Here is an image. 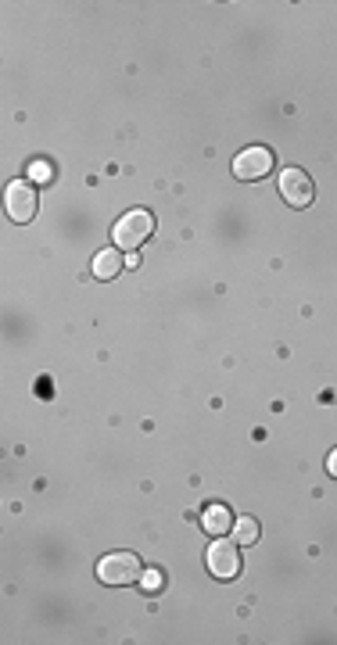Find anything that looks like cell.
Segmentation results:
<instances>
[{
    "instance_id": "cell-6",
    "label": "cell",
    "mask_w": 337,
    "mask_h": 645,
    "mask_svg": "<svg viewBox=\"0 0 337 645\" xmlns=\"http://www.w3.org/2000/svg\"><path fill=\"white\" fill-rule=\"evenodd\" d=\"M280 197H283L291 208H308V201H312V180H308L301 169H283V172H280Z\"/></svg>"
},
{
    "instance_id": "cell-2",
    "label": "cell",
    "mask_w": 337,
    "mask_h": 645,
    "mask_svg": "<svg viewBox=\"0 0 337 645\" xmlns=\"http://www.w3.org/2000/svg\"><path fill=\"white\" fill-rule=\"evenodd\" d=\"M140 574H144V566H140V556H137V552H108V556L97 563V577H101L105 584H115V588L137 584Z\"/></svg>"
},
{
    "instance_id": "cell-7",
    "label": "cell",
    "mask_w": 337,
    "mask_h": 645,
    "mask_svg": "<svg viewBox=\"0 0 337 645\" xmlns=\"http://www.w3.org/2000/svg\"><path fill=\"white\" fill-rule=\"evenodd\" d=\"M122 255H119V247H105V251H97V258H94V265H90V272L97 276V280H112V276H119L122 272Z\"/></svg>"
},
{
    "instance_id": "cell-4",
    "label": "cell",
    "mask_w": 337,
    "mask_h": 645,
    "mask_svg": "<svg viewBox=\"0 0 337 645\" xmlns=\"http://www.w3.org/2000/svg\"><path fill=\"white\" fill-rule=\"evenodd\" d=\"M273 172V151L265 147H248L233 158V176L244 180V183H255V180H265Z\"/></svg>"
},
{
    "instance_id": "cell-12",
    "label": "cell",
    "mask_w": 337,
    "mask_h": 645,
    "mask_svg": "<svg viewBox=\"0 0 337 645\" xmlns=\"http://www.w3.org/2000/svg\"><path fill=\"white\" fill-rule=\"evenodd\" d=\"M326 470H330V477H337V448L330 452V459H326Z\"/></svg>"
},
{
    "instance_id": "cell-9",
    "label": "cell",
    "mask_w": 337,
    "mask_h": 645,
    "mask_svg": "<svg viewBox=\"0 0 337 645\" xmlns=\"http://www.w3.org/2000/svg\"><path fill=\"white\" fill-rule=\"evenodd\" d=\"M233 541H237V545H255V541H258V524H255L251 516L233 520Z\"/></svg>"
},
{
    "instance_id": "cell-11",
    "label": "cell",
    "mask_w": 337,
    "mask_h": 645,
    "mask_svg": "<svg viewBox=\"0 0 337 645\" xmlns=\"http://www.w3.org/2000/svg\"><path fill=\"white\" fill-rule=\"evenodd\" d=\"M140 584H144L147 591H158V588H162V574H158V570H144V574H140Z\"/></svg>"
},
{
    "instance_id": "cell-1",
    "label": "cell",
    "mask_w": 337,
    "mask_h": 645,
    "mask_svg": "<svg viewBox=\"0 0 337 645\" xmlns=\"http://www.w3.org/2000/svg\"><path fill=\"white\" fill-rule=\"evenodd\" d=\"M151 233H155V215H151L147 208H133V212H126V215L115 222V230H112L115 247H122V251H137V247H140Z\"/></svg>"
},
{
    "instance_id": "cell-5",
    "label": "cell",
    "mask_w": 337,
    "mask_h": 645,
    "mask_svg": "<svg viewBox=\"0 0 337 645\" xmlns=\"http://www.w3.org/2000/svg\"><path fill=\"white\" fill-rule=\"evenodd\" d=\"M208 570H212L219 581H233V577L240 574V552H237V541H226V534L215 538L212 549H208Z\"/></svg>"
},
{
    "instance_id": "cell-8",
    "label": "cell",
    "mask_w": 337,
    "mask_h": 645,
    "mask_svg": "<svg viewBox=\"0 0 337 645\" xmlns=\"http://www.w3.org/2000/svg\"><path fill=\"white\" fill-rule=\"evenodd\" d=\"M201 527H205L208 534L223 538V534H230V531H233V516H230V509H226V506H208V509H205V516H201Z\"/></svg>"
},
{
    "instance_id": "cell-3",
    "label": "cell",
    "mask_w": 337,
    "mask_h": 645,
    "mask_svg": "<svg viewBox=\"0 0 337 645\" xmlns=\"http://www.w3.org/2000/svg\"><path fill=\"white\" fill-rule=\"evenodd\" d=\"M4 208L15 222H29L40 208V197H37V187L29 180H15L8 183V194H4Z\"/></svg>"
},
{
    "instance_id": "cell-10",
    "label": "cell",
    "mask_w": 337,
    "mask_h": 645,
    "mask_svg": "<svg viewBox=\"0 0 337 645\" xmlns=\"http://www.w3.org/2000/svg\"><path fill=\"white\" fill-rule=\"evenodd\" d=\"M29 180L47 183V180H51V165H47V162H33V165H29Z\"/></svg>"
}]
</instances>
